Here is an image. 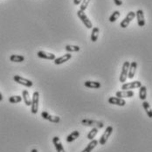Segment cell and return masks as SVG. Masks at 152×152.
Wrapping results in <instances>:
<instances>
[{"mask_svg": "<svg viewBox=\"0 0 152 152\" xmlns=\"http://www.w3.org/2000/svg\"><path fill=\"white\" fill-rule=\"evenodd\" d=\"M13 80L17 83H18L20 85H23V86H25L26 88H31V87L33 86V82L31 80H28V79H26V78H23V77H21V76L19 75L14 76Z\"/></svg>", "mask_w": 152, "mask_h": 152, "instance_id": "cell-5", "label": "cell"}, {"mask_svg": "<svg viewBox=\"0 0 152 152\" xmlns=\"http://www.w3.org/2000/svg\"><path fill=\"white\" fill-rule=\"evenodd\" d=\"M114 2L117 6H121L122 4V0H114Z\"/></svg>", "mask_w": 152, "mask_h": 152, "instance_id": "cell-30", "label": "cell"}, {"mask_svg": "<svg viewBox=\"0 0 152 152\" xmlns=\"http://www.w3.org/2000/svg\"><path fill=\"white\" fill-rule=\"evenodd\" d=\"M37 55L40 59H45V60H49V61H54L56 59L55 54L51 53H47L45 51H39L37 53Z\"/></svg>", "mask_w": 152, "mask_h": 152, "instance_id": "cell-11", "label": "cell"}, {"mask_svg": "<svg viewBox=\"0 0 152 152\" xmlns=\"http://www.w3.org/2000/svg\"><path fill=\"white\" fill-rule=\"evenodd\" d=\"M134 92L131 90H122V91H118L115 93L116 97L118 98H131L134 96Z\"/></svg>", "mask_w": 152, "mask_h": 152, "instance_id": "cell-13", "label": "cell"}, {"mask_svg": "<svg viewBox=\"0 0 152 152\" xmlns=\"http://www.w3.org/2000/svg\"><path fill=\"white\" fill-rule=\"evenodd\" d=\"M129 61H125L122 65V72H121V75H120V78H119V80L120 82L122 83H125L127 78H128V72H129Z\"/></svg>", "mask_w": 152, "mask_h": 152, "instance_id": "cell-4", "label": "cell"}, {"mask_svg": "<svg viewBox=\"0 0 152 152\" xmlns=\"http://www.w3.org/2000/svg\"><path fill=\"white\" fill-rule=\"evenodd\" d=\"M84 86L87 87V88H95V89H98L102 87L101 83L98 82V81H91V80H87L84 82Z\"/></svg>", "mask_w": 152, "mask_h": 152, "instance_id": "cell-17", "label": "cell"}, {"mask_svg": "<svg viewBox=\"0 0 152 152\" xmlns=\"http://www.w3.org/2000/svg\"><path fill=\"white\" fill-rule=\"evenodd\" d=\"M142 107H143L144 110L146 111L147 115H148L150 118H152V109L151 104H150L148 102H145V101H144V102H142Z\"/></svg>", "mask_w": 152, "mask_h": 152, "instance_id": "cell-23", "label": "cell"}, {"mask_svg": "<svg viewBox=\"0 0 152 152\" xmlns=\"http://www.w3.org/2000/svg\"><path fill=\"white\" fill-rule=\"evenodd\" d=\"M137 68V62L133 61L129 64V72H128V77L129 79H133L134 76L136 75V71Z\"/></svg>", "mask_w": 152, "mask_h": 152, "instance_id": "cell-14", "label": "cell"}, {"mask_svg": "<svg viewBox=\"0 0 152 152\" xmlns=\"http://www.w3.org/2000/svg\"><path fill=\"white\" fill-rule=\"evenodd\" d=\"M112 132H113V127H112V126H108L106 129H105V131H104L103 135L101 137V138H100V140H99V142H99L101 145H104V144L107 142V139H108L109 137L111 136Z\"/></svg>", "mask_w": 152, "mask_h": 152, "instance_id": "cell-9", "label": "cell"}, {"mask_svg": "<svg viewBox=\"0 0 152 152\" xmlns=\"http://www.w3.org/2000/svg\"><path fill=\"white\" fill-rule=\"evenodd\" d=\"M136 17L137 19V24L140 27H142L145 26V18H144V13L142 10H138L136 12Z\"/></svg>", "mask_w": 152, "mask_h": 152, "instance_id": "cell-12", "label": "cell"}, {"mask_svg": "<svg viewBox=\"0 0 152 152\" xmlns=\"http://www.w3.org/2000/svg\"><path fill=\"white\" fill-rule=\"evenodd\" d=\"M109 104H113V105H117L120 107H124L126 105V101L122 98H118V97H109L107 100Z\"/></svg>", "mask_w": 152, "mask_h": 152, "instance_id": "cell-10", "label": "cell"}, {"mask_svg": "<svg viewBox=\"0 0 152 152\" xmlns=\"http://www.w3.org/2000/svg\"><path fill=\"white\" fill-rule=\"evenodd\" d=\"M2 101H3V95H2V94L0 92V102H2Z\"/></svg>", "mask_w": 152, "mask_h": 152, "instance_id": "cell-32", "label": "cell"}, {"mask_svg": "<svg viewBox=\"0 0 152 152\" xmlns=\"http://www.w3.org/2000/svg\"><path fill=\"white\" fill-rule=\"evenodd\" d=\"M65 50L68 53H77V52H80V47L79 46H74V45H66L65 46Z\"/></svg>", "mask_w": 152, "mask_h": 152, "instance_id": "cell-24", "label": "cell"}, {"mask_svg": "<svg viewBox=\"0 0 152 152\" xmlns=\"http://www.w3.org/2000/svg\"><path fill=\"white\" fill-rule=\"evenodd\" d=\"M142 85L141 81L136 80V81H131L129 83H123L122 86V90H131L135 88H139Z\"/></svg>", "mask_w": 152, "mask_h": 152, "instance_id": "cell-6", "label": "cell"}, {"mask_svg": "<svg viewBox=\"0 0 152 152\" xmlns=\"http://www.w3.org/2000/svg\"><path fill=\"white\" fill-rule=\"evenodd\" d=\"M41 117H42L44 120H47V121L53 122V123H59V122H61V118H60L59 116L50 115L47 111H42V113H41Z\"/></svg>", "mask_w": 152, "mask_h": 152, "instance_id": "cell-7", "label": "cell"}, {"mask_svg": "<svg viewBox=\"0 0 152 152\" xmlns=\"http://www.w3.org/2000/svg\"><path fill=\"white\" fill-rule=\"evenodd\" d=\"M90 3V0H82V2L80 3V10L82 11V12H85V10L88 8V4Z\"/></svg>", "mask_w": 152, "mask_h": 152, "instance_id": "cell-29", "label": "cell"}, {"mask_svg": "<svg viewBox=\"0 0 152 152\" xmlns=\"http://www.w3.org/2000/svg\"><path fill=\"white\" fill-rule=\"evenodd\" d=\"M79 137H80V132L78 130H75V131H73L71 134H69L66 140L67 142H72L75 141Z\"/></svg>", "mask_w": 152, "mask_h": 152, "instance_id": "cell-20", "label": "cell"}, {"mask_svg": "<svg viewBox=\"0 0 152 152\" xmlns=\"http://www.w3.org/2000/svg\"><path fill=\"white\" fill-rule=\"evenodd\" d=\"M22 97H23V100H24V102L26 106H31V100L30 94H29V92L27 90H23L22 91Z\"/></svg>", "mask_w": 152, "mask_h": 152, "instance_id": "cell-19", "label": "cell"}, {"mask_svg": "<svg viewBox=\"0 0 152 152\" xmlns=\"http://www.w3.org/2000/svg\"><path fill=\"white\" fill-rule=\"evenodd\" d=\"M81 2H82V0H74V4L75 5H79Z\"/></svg>", "mask_w": 152, "mask_h": 152, "instance_id": "cell-31", "label": "cell"}, {"mask_svg": "<svg viewBox=\"0 0 152 152\" xmlns=\"http://www.w3.org/2000/svg\"><path fill=\"white\" fill-rule=\"evenodd\" d=\"M71 58H72V54L71 53H66V54L62 55V56L59 57V58H56L54 60V63H55V65H61V64H63V63L69 61Z\"/></svg>", "mask_w": 152, "mask_h": 152, "instance_id": "cell-15", "label": "cell"}, {"mask_svg": "<svg viewBox=\"0 0 152 152\" xmlns=\"http://www.w3.org/2000/svg\"><path fill=\"white\" fill-rule=\"evenodd\" d=\"M97 134H98V129L97 128H93L91 130L89 131V133L88 134L87 138L91 141L93 139H94V137H96Z\"/></svg>", "mask_w": 152, "mask_h": 152, "instance_id": "cell-26", "label": "cell"}, {"mask_svg": "<svg viewBox=\"0 0 152 152\" xmlns=\"http://www.w3.org/2000/svg\"><path fill=\"white\" fill-rule=\"evenodd\" d=\"M120 15H121V13H120V12H119V11H115V12H114L112 13V15L109 17V22H111V23L115 22V21L118 19V18L120 17Z\"/></svg>", "mask_w": 152, "mask_h": 152, "instance_id": "cell-28", "label": "cell"}, {"mask_svg": "<svg viewBox=\"0 0 152 152\" xmlns=\"http://www.w3.org/2000/svg\"><path fill=\"white\" fill-rule=\"evenodd\" d=\"M10 61L12 62H16V63H20L25 61V57L22 55H17V54H12L10 56Z\"/></svg>", "mask_w": 152, "mask_h": 152, "instance_id": "cell-25", "label": "cell"}, {"mask_svg": "<svg viewBox=\"0 0 152 152\" xmlns=\"http://www.w3.org/2000/svg\"><path fill=\"white\" fill-rule=\"evenodd\" d=\"M39 93L38 91H35L32 94V99H31V112L35 115L38 113L39 109Z\"/></svg>", "mask_w": 152, "mask_h": 152, "instance_id": "cell-1", "label": "cell"}, {"mask_svg": "<svg viewBox=\"0 0 152 152\" xmlns=\"http://www.w3.org/2000/svg\"><path fill=\"white\" fill-rule=\"evenodd\" d=\"M21 101H22V97L19 96V95H13V96H11L9 98L10 103H13V104L19 103V102H21Z\"/></svg>", "mask_w": 152, "mask_h": 152, "instance_id": "cell-27", "label": "cell"}, {"mask_svg": "<svg viewBox=\"0 0 152 152\" xmlns=\"http://www.w3.org/2000/svg\"><path fill=\"white\" fill-rule=\"evenodd\" d=\"M99 32H100V29L99 27H94L92 29L91 32V41L92 42H96L99 37Z\"/></svg>", "mask_w": 152, "mask_h": 152, "instance_id": "cell-22", "label": "cell"}, {"mask_svg": "<svg viewBox=\"0 0 152 152\" xmlns=\"http://www.w3.org/2000/svg\"><path fill=\"white\" fill-rule=\"evenodd\" d=\"M53 143L57 152H66L65 150H64V147H63L62 143H61V139L58 137H54L53 138Z\"/></svg>", "mask_w": 152, "mask_h": 152, "instance_id": "cell-16", "label": "cell"}, {"mask_svg": "<svg viewBox=\"0 0 152 152\" xmlns=\"http://www.w3.org/2000/svg\"><path fill=\"white\" fill-rule=\"evenodd\" d=\"M135 18H136V12H129L127 14L126 18L121 22L120 26H121L122 28H126V27H128L129 25L130 24V22H131Z\"/></svg>", "mask_w": 152, "mask_h": 152, "instance_id": "cell-8", "label": "cell"}, {"mask_svg": "<svg viewBox=\"0 0 152 152\" xmlns=\"http://www.w3.org/2000/svg\"><path fill=\"white\" fill-rule=\"evenodd\" d=\"M97 144H98V141L95 139H93V140H91V142L87 145V147L81 152H91L97 146Z\"/></svg>", "mask_w": 152, "mask_h": 152, "instance_id": "cell-18", "label": "cell"}, {"mask_svg": "<svg viewBox=\"0 0 152 152\" xmlns=\"http://www.w3.org/2000/svg\"><path fill=\"white\" fill-rule=\"evenodd\" d=\"M77 16L80 18V19L82 21V23L84 24V26H85L88 29H91V28H93V24H92V22L89 20L88 17L86 15V13H85L84 12L79 10V11L77 12Z\"/></svg>", "mask_w": 152, "mask_h": 152, "instance_id": "cell-2", "label": "cell"}, {"mask_svg": "<svg viewBox=\"0 0 152 152\" xmlns=\"http://www.w3.org/2000/svg\"><path fill=\"white\" fill-rule=\"evenodd\" d=\"M81 124L86 127H93V128H97V129H102L104 127V124L102 122L94 121L90 119H83L81 121Z\"/></svg>", "mask_w": 152, "mask_h": 152, "instance_id": "cell-3", "label": "cell"}, {"mask_svg": "<svg viewBox=\"0 0 152 152\" xmlns=\"http://www.w3.org/2000/svg\"><path fill=\"white\" fill-rule=\"evenodd\" d=\"M31 152H39L38 151V150H36V149H33V150H31Z\"/></svg>", "mask_w": 152, "mask_h": 152, "instance_id": "cell-33", "label": "cell"}, {"mask_svg": "<svg viewBox=\"0 0 152 152\" xmlns=\"http://www.w3.org/2000/svg\"><path fill=\"white\" fill-rule=\"evenodd\" d=\"M139 90V98L142 101H145L146 97H147V88L145 86H141Z\"/></svg>", "mask_w": 152, "mask_h": 152, "instance_id": "cell-21", "label": "cell"}]
</instances>
